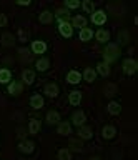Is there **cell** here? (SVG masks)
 <instances>
[{
    "mask_svg": "<svg viewBox=\"0 0 138 160\" xmlns=\"http://www.w3.org/2000/svg\"><path fill=\"white\" fill-rule=\"evenodd\" d=\"M7 92L12 95V97H18L23 92V83L20 80H12L10 83L7 85Z\"/></svg>",
    "mask_w": 138,
    "mask_h": 160,
    "instance_id": "9c48e42d",
    "label": "cell"
},
{
    "mask_svg": "<svg viewBox=\"0 0 138 160\" xmlns=\"http://www.w3.org/2000/svg\"><path fill=\"white\" fill-rule=\"evenodd\" d=\"M102 137L105 140H112L117 137V127H113V125H105V127L102 128Z\"/></svg>",
    "mask_w": 138,
    "mask_h": 160,
    "instance_id": "d4e9b609",
    "label": "cell"
},
{
    "mask_svg": "<svg viewBox=\"0 0 138 160\" xmlns=\"http://www.w3.org/2000/svg\"><path fill=\"white\" fill-rule=\"evenodd\" d=\"M50 68V58L42 55L35 60V72H47Z\"/></svg>",
    "mask_w": 138,
    "mask_h": 160,
    "instance_id": "5bb4252c",
    "label": "cell"
},
{
    "mask_svg": "<svg viewBox=\"0 0 138 160\" xmlns=\"http://www.w3.org/2000/svg\"><path fill=\"white\" fill-rule=\"evenodd\" d=\"M95 72H97V75H100V77H108V75L112 73V67L107 62H103V60H102V62L97 63Z\"/></svg>",
    "mask_w": 138,
    "mask_h": 160,
    "instance_id": "d6986e66",
    "label": "cell"
},
{
    "mask_svg": "<svg viewBox=\"0 0 138 160\" xmlns=\"http://www.w3.org/2000/svg\"><path fill=\"white\" fill-rule=\"evenodd\" d=\"M107 112L113 115V117H117V115H120L121 113V103L120 102H117V100H110L107 105Z\"/></svg>",
    "mask_w": 138,
    "mask_h": 160,
    "instance_id": "7402d4cb",
    "label": "cell"
},
{
    "mask_svg": "<svg viewBox=\"0 0 138 160\" xmlns=\"http://www.w3.org/2000/svg\"><path fill=\"white\" fill-rule=\"evenodd\" d=\"M60 120H62V117H60V113H58L57 110H50V112H47V117H45L47 125H58V123H60Z\"/></svg>",
    "mask_w": 138,
    "mask_h": 160,
    "instance_id": "cb8c5ba5",
    "label": "cell"
},
{
    "mask_svg": "<svg viewBox=\"0 0 138 160\" xmlns=\"http://www.w3.org/2000/svg\"><path fill=\"white\" fill-rule=\"evenodd\" d=\"M70 17H72V13L68 12L67 8H63V7L57 8L55 12H53V18H55L58 23H60V22H70Z\"/></svg>",
    "mask_w": 138,
    "mask_h": 160,
    "instance_id": "2e32d148",
    "label": "cell"
},
{
    "mask_svg": "<svg viewBox=\"0 0 138 160\" xmlns=\"http://www.w3.org/2000/svg\"><path fill=\"white\" fill-rule=\"evenodd\" d=\"M43 93H45V97H48V98H57L58 95H60V87H58L55 82H48V83H45V87H43Z\"/></svg>",
    "mask_w": 138,
    "mask_h": 160,
    "instance_id": "8992f818",
    "label": "cell"
},
{
    "mask_svg": "<svg viewBox=\"0 0 138 160\" xmlns=\"http://www.w3.org/2000/svg\"><path fill=\"white\" fill-rule=\"evenodd\" d=\"M115 93H117V85L108 83L105 87V95H107V97H112V95H115Z\"/></svg>",
    "mask_w": 138,
    "mask_h": 160,
    "instance_id": "8d00e7d4",
    "label": "cell"
},
{
    "mask_svg": "<svg viewBox=\"0 0 138 160\" xmlns=\"http://www.w3.org/2000/svg\"><path fill=\"white\" fill-rule=\"evenodd\" d=\"M97 72H95V68H92V67H87L85 70L82 72V80H85L87 83H93L97 80Z\"/></svg>",
    "mask_w": 138,
    "mask_h": 160,
    "instance_id": "44dd1931",
    "label": "cell"
},
{
    "mask_svg": "<svg viewBox=\"0 0 138 160\" xmlns=\"http://www.w3.org/2000/svg\"><path fill=\"white\" fill-rule=\"evenodd\" d=\"M78 38L82 40V42H90L93 38V30L90 27H85L82 30H78Z\"/></svg>",
    "mask_w": 138,
    "mask_h": 160,
    "instance_id": "83f0119b",
    "label": "cell"
},
{
    "mask_svg": "<svg viewBox=\"0 0 138 160\" xmlns=\"http://www.w3.org/2000/svg\"><path fill=\"white\" fill-rule=\"evenodd\" d=\"M15 35L13 33H10V32H5V33H2V40H0V42H2V45L3 47H13V45H15Z\"/></svg>",
    "mask_w": 138,
    "mask_h": 160,
    "instance_id": "4316f807",
    "label": "cell"
},
{
    "mask_svg": "<svg viewBox=\"0 0 138 160\" xmlns=\"http://www.w3.org/2000/svg\"><path fill=\"white\" fill-rule=\"evenodd\" d=\"M65 80H67V83H70V85H78L82 82V72H78V70H68Z\"/></svg>",
    "mask_w": 138,
    "mask_h": 160,
    "instance_id": "e0dca14e",
    "label": "cell"
},
{
    "mask_svg": "<svg viewBox=\"0 0 138 160\" xmlns=\"http://www.w3.org/2000/svg\"><path fill=\"white\" fill-rule=\"evenodd\" d=\"M58 33H60L63 38H72L73 33H75V30H73L70 22H60L58 23Z\"/></svg>",
    "mask_w": 138,
    "mask_h": 160,
    "instance_id": "52a82bcc",
    "label": "cell"
},
{
    "mask_svg": "<svg viewBox=\"0 0 138 160\" xmlns=\"http://www.w3.org/2000/svg\"><path fill=\"white\" fill-rule=\"evenodd\" d=\"M7 23H8L7 15L5 13H0V27H7Z\"/></svg>",
    "mask_w": 138,
    "mask_h": 160,
    "instance_id": "74e56055",
    "label": "cell"
},
{
    "mask_svg": "<svg viewBox=\"0 0 138 160\" xmlns=\"http://www.w3.org/2000/svg\"><path fill=\"white\" fill-rule=\"evenodd\" d=\"M48 45L45 40H33V42L30 43V52L32 55H38V57H42L43 53L47 52Z\"/></svg>",
    "mask_w": 138,
    "mask_h": 160,
    "instance_id": "277c9868",
    "label": "cell"
},
{
    "mask_svg": "<svg viewBox=\"0 0 138 160\" xmlns=\"http://www.w3.org/2000/svg\"><path fill=\"white\" fill-rule=\"evenodd\" d=\"M120 53H121V50L117 45V42H108L105 45V48H103V62L112 65L113 62H117L120 58Z\"/></svg>",
    "mask_w": 138,
    "mask_h": 160,
    "instance_id": "6da1fadb",
    "label": "cell"
},
{
    "mask_svg": "<svg viewBox=\"0 0 138 160\" xmlns=\"http://www.w3.org/2000/svg\"><path fill=\"white\" fill-rule=\"evenodd\" d=\"M93 37L97 38L98 43H108V40H110V32H108L107 28H98L97 32H93Z\"/></svg>",
    "mask_w": 138,
    "mask_h": 160,
    "instance_id": "ac0fdd59",
    "label": "cell"
},
{
    "mask_svg": "<svg viewBox=\"0 0 138 160\" xmlns=\"http://www.w3.org/2000/svg\"><path fill=\"white\" fill-rule=\"evenodd\" d=\"M18 55H20L22 62H30V60H32V52H30V50H27V48H20V50H18Z\"/></svg>",
    "mask_w": 138,
    "mask_h": 160,
    "instance_id": "e575fe53",
    "label": "cell"
},
{
    "mask_svg": "<svg viewBox=\"0 0 138 160\" xmlns=\"http://www.w3.org/2000/svg\"><path fill=\"white\" fill-rule=\"evenodd\" d=\"M17 40H18V42H22V43L28 42V33L23 28H20V30H18V33H17Z\"/></svg>",
    "mask_w": 138,
    "mask_h": 160,
    "instance_id": "d590c367",
    "label": "cell"
},
{
    "mask_svg": "<svg viewBox=\"0 0 138 160\" xmlns=\"http://www.w3.org/2000/svg\"><path fill=\"white\" fill-rule=\"evenodd\" d=\"M128 40H130V33H128L126 30H121V32L118 33V42H117V45H118V47H120V45H126Z\"/></svg>",
    "mask_w": 138,
    "mask_h": 160,
    "instance_id": "d6a6232c",
    "label": "cell"
},
{
    "mask_svg": "<svg viewBox=\"0 0 138 160\" xmlns=\"http://www.w3.org/2000/svg\"><path fill=\"white\" fill-rule=\"evenodd\" d=\"M90 20H92V23H93V25H97V27H102V25H105V23H107L108 15H107L105 10L98 8V10H95V12L90 15Z\"/></svg>",
    "mask_w": 138,
    "mask_h": 160,
    "instance_id": "3957f363",
    "label": "cell"
},
{
    "mask_svg": "<svg viewBox=\"0 0 138 160\" xmlns=\"http://www.w3.org/2000/svg\"><path fill=\"white\" fill-rule=\"evenodd\" d=\"M37 78V72L33 68H23L22 70V83L23 85H32Z\"/></svg>",
    "mask_w": 138,
    "mask_h": 160,
    "instance_id": "30bf717a",
    "label": "cell"
},
{
    "mask_svg": "<svg viewBox=\"0 0 138 160\" xmlns=\"http://www.w3.org/2000/svg\"><path fill=\"white\" fill-rule=\"evenodd\" d=\"M77 137L80 140H92L93 138V130L88 125H82L77 128Z\"/></svg>",
    "mask_w": 138,
    "mask_h": 160,
    "instance_id": "4fadbf2b",
    "label": "cell"
},
{
    "mask_svg": "<svg viewBox=\"0 0 138 160\" xmlns=\"http://www.w3.org/2000/svg\"><path fill=\"white\" fill-rule=\"evenodd\" d=\"M17 148H18V152H22L25 155H30V153L35 152V143H33L32 140H28V138H23V140L18 142Z\"/></svg>",
    "mask_w": 138,
    "mask_h": 160,
    "instance_id": "5b68a950",
    "label": "cell"
},
{
    "mask_svg": "<svg viewBox=\"0 0 138 160\" xmlns=\"http://www.w3.org/2000/svg\"><path fill=\"white\" fill-rule=\"evenodd\" d=\"M68 145H70V152H82L83 150V140L80 138H70V142H68Z\"/></svg>",
    "mask_w": 138,
    "mask_h": 160,
    "instance_id": "f546056e",
    "label": "cell"
},
{
    "mask_svg": "<svg viewBox=\"0 0 138 160\" xmlns=\"http://www.w3.org/2000/svg\"><path fill=\"white\" fill-rule=\"evenodd\" d=\"M57 158L58 160H72V152L68 148H60L57 153Z\"/></svg>",
    "mask_w": 138,
    "mask_h": 160,
    "instance_id": "836d02e7",
    "label": "cell"
},
{
    "mask_svg": "<svg viewBox=\"0 0 138 160\" xmlns=\"http://www.w3.org/2000/svg\"><path fill=\"white\" fill-rule=\"evenodd\" d=\"M15 3H17V5H20V7H28V5H30L32 2H30V0H17Z\"/></svg>",
    "mask_w": 138,
    "mask_h": 160,
    "instance_id": "f35d334b",
    "label": "cell"
},
{
    "mask_svg": "<svg viewBox=\"0 0 138 160\" xmlns=\"http://www.w3.org/2000/svg\"><path fill=\"white\" fill-rule=\"evenodd\" d=\"M93 160H102V158H93Z\"/></svg>",
    "mask_w": 138,
    "mask_h": 160,
    "instance_id": "60d3db41",
    "label": "cell"
},
{
    "mask_svg": "<svg viewBox=\"0 0 138 160\" xmlns=\"http://www.w3.org/2000/svg\"><path fill=\"white\" fill-rule=\"evenodd\" d=\"M80 5H82L80 0H65V3H63V8H67L68 12H70V10L80 8Z\"/></svg>",
    "mask_w": 138,
    "mask_h": 160,
    "instance_id": "1f68e13d",
    "label": "cell"
},
{
    "mask_svg": "<svg viewBox=\"0 0 138 160\" xmlns=\"http://www.w3.org/2000/svg\"><path fill=\"white\" fill-rule=\"evenodd\" d=\"M121 70L125 75H128V77H130V75H135L138 72V62L135 58H125L121 63Z\"/></svg>",
    "mask_w": 138,
    "mask_h": 160,
    "instance_id": "7a4b0ae2",
    "label": "cell"
},
{
    "mask_svg": "<svg viewBox=\"0 0 138 160\" xmlns=\"http://www.w3.org/2000/svg\"><path fill=\"white\" fill-rule=\"evenodd\" d=\"M42 128V122L38 118H30L28 120V127H27V132L30 135H37L38 132H40Z\"/></svg>",
    "mask_w": 138,
    "mask_h": 160,
    "instance_id": "603a6c76",
    "label": "cell"
},
{
    "mask_svg": "<svg viewBox=\"0 0 138 160\" xmlns=\"http://www.w3.org/2000/svg\"><path fill=\"white\" fill-rule=\"evenodd\" d=\"M57 133L62 137H70L72 135V123L67 120H60V123L57 125Z\"/></svg>",
    "mask_w": 138,
    "mask_h": 160,
    "instance_id": "7c38bea8",
    "label": "cell"
},
{
    "mask_svg": "<svg viewBox=\"0 0 138 160\" xmlns=\"http://www.w3.org/2000/svg\"><path fill=\"white\" fill-rule=\"evenodd\" d=\"M70 23H72L73 30H75V28L82 30V28H85L87 25H88V20H87L85 15H73L72 20H70Z\"/></svg>",
    "mask_w": 138,
    "mask_h": 160,
    "instance_id": "8fae6325",
    "label": "cell"
},
{
    "mask_svg": "<svg viewBox=\"0 0 138 160\" xmlns=\"http://www.w3.org/2000/svg\"><path fill=\"white\" fill-rule=\"evenodd\" d=\"M12 82V72L8 68H0V83L8 85Z\"/></svg>",
    "mask_w": 138,
    "mask_h": 160,
    "instance_id": "f1b7e54d",
    "label": "cell"
},
{
    "mask_svg": "<svg viewBox=\"0 0 138 160\" xmlns=\"http://www.w3.org/2000/svg\"><path fill=\"white\" fill-rule=\"evenodd\" d=\"M80 7H82V10H83L85 13H90V15H92V13L97 10V8H95V3H93L92 0H83Z\"/></svg>",
    "mask_w": 138,
    "mask_h": 160,
    "instance_id": "4dcf8cb0",
    "label": "cell"
},
{
    "mask_svg": "<svg viewBox=\"0 0 138 160\" xmlns=\"http://www.w3.org/2000/svg\"><path fill=\"white\" fill-rule=\"evenodd\" d=\"M72 125H75V127L78 128V127H82V125H85V122H87V113L83 112V110H75V112L72 113Z\"/></svg>",
    "mask_w": 138,
    "mask_h": 160,
    "instance_id": "ba28073f",
    "label": "cell"
},
{
    "mask_svg": "<svg viewBox=\"0 0 138 160\" xmlns=\"http://www.w3.org/2000/svg\"><path fill=\"white\" fill-rule=\"evenodd\" d=\"M30 107L33 110H40L45 107V98H43L42 93H33L30 97Z\"/></svg>",
    "mask_w": 138,
    "mask_h": 160,
    "instance_id": "9a60e30c",
    "label": "cell"
},
{
    "mask_svg": "<svg viewBox=\"0 0 138 160\" xmlns=\"http://www.w3.org/2000/svg\"><path fill=\"white\" fill-rule=\"evenodd\" d=\"M82 98L83 95L80 90H72L70 93H68V103L72 105V107H78V105L82 103Z\"/></svg>",
    "mask_w": 138,
    "mask_h": 160,
    "instance_id": "ffe728a7",
    "label": "cell"
},
{
    "mask_svg": "<svg viewBox=\"0 0 138 160\" xmlns=\"http://www.w3.org/2000/svg\"><path fill=\"white\" fill-rule=\"evenodd\" d=\"M18 138H20V140H23V138H25V130H23V128H20V130H18Z\"/></svg>",
    "mask_w": 138,
    "mask_h": 160,
    "instance_id": "ab89813d",
    "label": "cell"
},
{
    "mask_svg": "<svg viewBox=\"0 0 138 160\" xmlns=\"http://www.w3.org/2000/svg\"><path fill=\"white\" fill-rule=\"evenodd\" d=\"M38 22L43 23V25H50L53 22V12H50V10H43V12H40V15H38Z\"/></svg>",
    "mask_w": 138,
    "mask_h": 160,
    "instance_id": "484cf974",
    "label": "cell"
}]
</instances>
